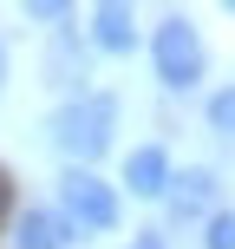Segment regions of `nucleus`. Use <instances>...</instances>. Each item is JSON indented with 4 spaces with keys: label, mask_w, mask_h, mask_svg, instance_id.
I'll return each instance as SVG.
<instances>
[{
    "label": "nucleus",
    "mask_w": 235,
    "mask_h": 249,
    "mask_svg": "<svg viewBox=\"0 0 235 249\" xmlns=\"http://www.w3.org/2000/svg\"><path fill=\"white\" fill-rule=\"evenodd\" d=\"M150 66H157V79H163L170 92H196V86H203L209 53H203V33L183 20V13H170V20L150 33Z\"/></svg>",
    "instance_id": "f03ea898"
},
{
    "label": "nucleus",
    "mask_w": 235,
    "mask_h": 249,
    "mask_svg": "<svg viewBox=\"0 0 235 249\" xmlns=\"http://www.w3.org/2000/svg\"><path fill=\"white\" fill-rule=\"evenodd\" d=\"M209 124H216V131H229V138H235V86L209 92Z\"/></svg>",
    "instance_id": "1a4fd4ad"
},
{
    "label": "nucleus",
    "mask_w": 235,
    "mask_h": 249,
    "mask_svg": "<svg viewBox=\"0 0 235 249\" xmlns=\"http://www.w3.org/2000/svg\"><path fill=\"white\" fill-rule=\"evenodd\" d=\"M13 249H72V216L59 203H33L13 216Z\"/></svg>",
    "instance_id": "20e7f679"
},
{
    "label": "nucleus",
    "mask_w": 235,
    "mask_h": 249,
    "mask_svg": "<svg viewBox=\"0 0 235 249\" xmlns=\"http://www.w3.org/2000/svg\"><path fill=\"white\" fill-rule=\"evenodd\" d=\"M170 151L163 144H137L131 158H124V190L131 197H170Z\"/></svg>",
    "instance_id": "39448f33"
},
{
    "label": "nucleus",
    "mask_w": 235,
    "mask_h": 249,
    "mask_svg": "<svg viewBox=\"0 0 235 249\" xmlns=\"http://www.w3.org/2000/svg\"><path fill=\"white\" fill-rule=\"evenodd\" d=\"M92 46L98 53H137V26H131V7H92Z\"/></svg>",
    "instance_id": "423d86ee"
},
{
    "label": "nucleus",
    "mask_w": 235,
    "mask_h": 249,
    "mask_svg": "<svg viewBox=\"0 0 235 249\" xmlns=\"http://www.w3.org/2000/svg\"><path fill=\"white\" fill-rule=\"evenodd\" d=\"M111 131H118V99L111 92H78V99H65L52 112V144L65 158H78V171L111 151Z\"/></svg>",
    "instance_id": "f257e3e1"
},
{
    "label": "nucleus",
    "mask_w": 235,
    "mask_h": 249,
    "mask_svg": "<svg viewBox=\"0 0 235 249\" xmlns=\"http://www.w3.org/2000/svg\"><path fill=\"white\" fill-rule=\"evenodd\" d=\"M131 249H163V236H137V243H131Z\"/></svg>",
    "instance_id": "9b49d317"
},
{
    "label": "nucleus",
    "mask_w": 235,
    "mask_h": 249,
    "mask_svg": "<svg viewBox=\"0 0 235 249\" xmlns=\"http://www.w3.org/2000/svg\"><path fill=\"white\" fill-rule=\"evenodd\" d=\"M216 203V177L209 171H176L170 177V210L176 216H196V210H209Z\"/></svg>",
    "instance_id": "0eeeda50"
},
{
    "label": "nucleus",
    "mask_w": 235,
    "mask_h": 249,
    "mask_svg": "<svg viewBox=\"0 0 235 249\" xmlns=\"http://www.w3.org/2000/svg\"><path fill=\"white\" fill-rule=\"evenodd\" d=\"M0 79H7V46H0Z\"/></svg>",
    "instance_id": "f8f14e48"
},
{
    "label": "nucleus",
    "mask_w": 235,
    "mask_h": 249,
    "mask_svg": "<svg viewBox=\"0 0 235 249\" xmlns=\"http://www.w3.org/2000/svg\"><path fill=\"white\" fill-rule=\"evenodd\" d=\"M7 203H13V177L0 171V216H7Z\"/></svg>",
    "instance_id": "9d476101"
},
{
    "label": "nucleus",
    "mask_w": 235,
    "mask_h": 249,
    "mask_svg": "<svg viewBox=\"0 0 235 249\" xmlns=\"http://www.w3.org/2000/svg\"><path fill=\"white\" fill-rule=\"evenodd\" d=\"M203 249H235V210H216L203 223Z\"/></svg>",
    "instance_id": "6e6552de"
},
{
    "label": "nucleus",
    "mask_w": 235,
    "mask_h": 249,
    "mask_svg": "<svg viewBox=\"0 0 235 249\" xmlns=\"http://www.w3.org/2000/svg\"><path fill=\"white\" fill-rule=\"evenodd\" d=\"M59 210L72 216V230H118V190L98 171H65L59 177Z\"/></svg>",
    "instance_id": "7ed1b4c3"
}]
</instances>
